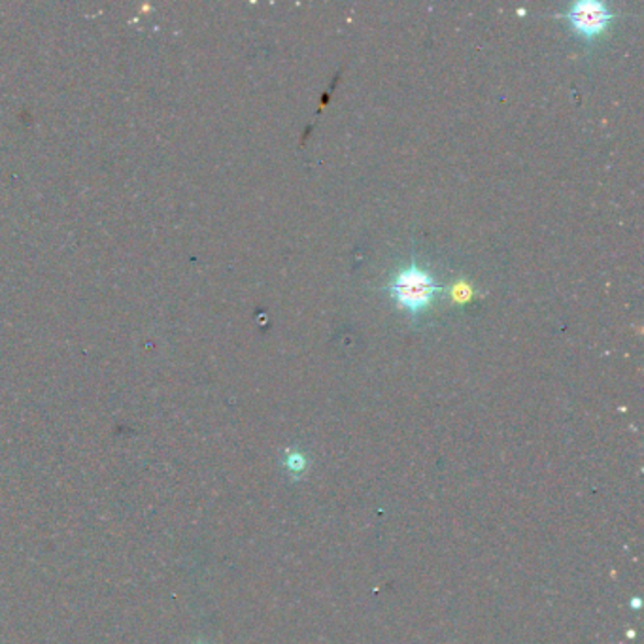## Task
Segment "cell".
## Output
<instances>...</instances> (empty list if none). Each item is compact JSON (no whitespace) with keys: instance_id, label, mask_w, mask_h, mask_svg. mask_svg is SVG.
<instances>
[{"instance_id":"cell-1","label":"cell","mask_w":644,"mask_h":644,"mask_svg":"<svg viewBox=\"0 0 644 644\" xmlns=\"http://www.w3.org/2000/svg\"><path fill=\"white\" fill-rule=\"evenodd\" d=\"M438 284L435 278L412 263L407 269L399 270L391 278L388 291L391 299L397 302L399 309H404L409 314H422L423 310L430 307L436 293H438Z\"/></svg>"},{"instance_id":"cell-2","label":"cell","mask_w":644,"mask_h":644,"mask_svg":"<svg viewBox=\"0 0 644 644\" xmlns=\"http://www.w3.org/2000/svg\"><path fill=\"white\" fill-rule=\"evenodd\" d=\"M565 18L569 20L577 34L590 41L603 33L607 25L611 23L612 12L607 4L598 0H580L570 4Z\"/></svg>"}]
</instances>
